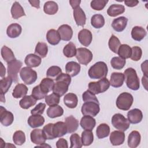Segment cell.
I'll use <instances>...</instances> for the list:
<instances>
[{
    "mask_svg": "<svg viewBox=\"0 0 148 148\" xmlns=\"http://www.w3.org/2000/svg\"><path fill=\"white\" fill-rule=\"evenodd\" d=\"M141 68L144 73V76H147V60H145V61L142 64Z\"/></svg>",
    "mask_w": 148,
    "mask_h": 148,
    "instance_id": "cell-59",
    "label": "cell"
},
{
    "mask_svg": "<svg viewBox=\"0 0 148 148\" xmlns=\"http://www.w3.org/2000/svg\"><path fill=\"white\" fill-rule=\"evenodd\" d=\"M117 54L120 57L123 59L129 58L131 54V48L127 44L121 45L118 49Z\"/></svg>",
    "mask_w": 148,
    "mask_h": 148,
    "instance_id": "cell-43",
    "label": "cell"
},
{
    "mask_svg": "<svg viewBox=\"0 0 148 148\" xmlns=\"http://www.w3.org/2000/svg\"><path fill=\"white\" fill-rule=\"evenodd\" d=\"M1 77H3L5 76V72H6V69H5V66H3V64L2 62H1Z\"/></svg>",
    "mask_w": 148,
    "mask_h": 148,
    "instance_id": "cell-64",
    "label": "cell"
},
{
    "mask_svg": "<svg viewBox=\"0 0 148 148\" xmlns=\"http://www.w3.org/2000/svg\"><path fill=\"white\" fill-rule=\"evenodd\" d=\"M82 141L83 146H90L94 140V135L91 131L85 130L82 133Z\"/></svg>",
    "mask_w": 148,
    "mask_h": 148,
    "instance_id": "cell-44",
    "label": "cell"
},
{
    "mask_svg": "<svg viewBox=\"0 0 148 148\" xmlns=\"http://www.w3.org/2000/svg\"><path fill=\"white\" fill-rule=\"evenodd\" d=\"M31 142L37 145H40L45 143L46 138L41 129L33 130L30 134Z\"/></svg>",
    "mask_w": 148,
    "mask_h": 148,
    "instance_id": "cell-12",
    "label": "cell"
},
{
    "mask_svg": "<svg viewBox=\"0 0 148 148\" xmlns=\"http://www.w3.org/2000/svg\"><path fill=\"white\" fill-rule=\"evenodd\" d=\"M53 123H49L43 127L42 131L46 139H54L55 138L53 134Z\"/></svg>",
    "mask_w": 148,
    "mask_h": 148,
    "instance_id": "cell-52",
    "label": "cell"
},
{
    "mask_svg": "<svg viewBox=\"0 0 148 148\" xmlns=\"http://www.w3.org/2000/svg\"><path fill=\"white\" fill-rule=\"evenodd\" d=\"M108 2V0H93L91 2L90 5L94 10H101L105 8Z\"/></svg>",
    "mask_w": 148,
    "mask_h": 148,
    "instance_id": "cell-53",
    "label": "cell"
},
{
    "mask_svg": "<svg viewBox=\"0 0 148 148\" xmlns=\"http://www.w3.org/2000/svg\"><path fill=\"white\" fill-rule=\"evenodd\" d=\"M109 81L105 77L98 82H90L88 84V90L95 95L105 92L109 88Z\"/></svg>",
    "mask_w": 148,
    "mask_h": 148,
    "instance_id": "cell-5",
    "label": "cell"
},
{
    "mask_svg": "<svg viewBox=\"0 0 148 148\" xmlns=\"http://www.w3.org/2000/svg\"><path fill=\"white\" fill-rule=\"evenodd\" d=\"M31 95L34 97L36 100H40L45 98L47 95L43 92V91L40 88L39 85H38L33 88Z\"/></svg>",
    "mask_w": 148,
    "mask_h": 148,
    "instance_id": "cell-56",
    "label": "cell"
},
{
    "mask_svg": "<svg viewBox=\"0 0 148 148\" xmlns=\"http://www.w3.org/2000/svg\"><path fill=\"white\" fill-rule=\"evenodd\" d=\"M14 120L13 113L8 111L2 106H0V121L1 124L6 127L11 125Z\"/></svg>",
    "mask_w": 148,
    "mask_h": 148,
    "instance_id": "cell-11",
    "label": "cell"
},
{
    "mask_svg": "<svg viewBox=\"0 0 148 148\" xmlns=\"http://www.w3.org/2000/svg\"><path fill=\"white\" fill-rule=\"evenodd\" d=\"M80 3H81V1H79V0H70L69 1V3L73 9H74L77 6H79V5Z\"/></svg>",
    "mask_w": 148,
    "mask_h": 148,
    "instance_id": "cell-61",
    "label": "cell"
},
{
    "mask_svg": "<svg viewBox=\"0 0 148 148\" xmlns=\"http://www.w3.org/2000/svg\"><path fill=\"white\" fill-rule=\"evenodd\" d=\"M108 72L106 64L103 61H99L90 68L88 74L91 79H101L106 77Z\"/></svg>",
    "mask_w": 148,
    "mask_h": 148,
    "instance_id": "cell-2",
    "label": "cell"
},
{
    "mask_svg": "<svg viewBox=\"0 0 148 148\" xmlns=\"http://www.w3.org/2000/svg\"><path fill=\"white\" fill-rule=\"evenodd\" d=\"M64 103L69 108H75L78 103L77 97L73 93H68L64 97Z\"/></svg>",
    "mask_w": 148,
    "mask_h": 148,
    "instance_id": "cell-29",
    "label": "cell"
},
{
    "mask_svg": "<svg viewBox=\"0 0 148 148\" xmlns=\"http://www.w3.org/2000/svg\"><path fill=\"white\" fill-rule=\"evenodd\" d=\"M92 39V34L88 29H83L78 34V40L84 46H88L91 43Z\"/></svg>",
    "mask_w": 148,
    "mask_h": 148,
    "instance_id": "cell-13",
    "label": "cell"
},
{
    "mask_svg": "<svg viewBox=\"0 0 148 148\" xmlns=\"http://www.w3.org/2000/svg\"><path fill=\"white\" fill-rule=\"evenodd\" d=\"M96 121L92 116L84 115L80 120V125L83 130L92 131L95 127Z\"/></svg>",
    "mask_w": 148,
    "mask_h": 148,
    "instance_id": "cell-20",
    "label": "cell"
},
{
    "mask_svg": "<svg viewBox=\"0 0 148 148\" xmlns=\"http://www.w3.org/2000/svg\"><path fill=\"white\" fill-rule=\"evenodd\" d=\"M123 74L127 86L132 90H138L140 87V83L136 71L132 68H128L124 71Z\"/></svg>",
    "mask_w": 148,
    "mask_h": 148,
    "instance_id": "cell-3",
    "label": "cell"
},
{
    "mask_svg": "<svg viewBox=\"0 0 148 148\" xmlns=\"http://www.w3.org/2000/svg\"><path fill=\"white\" fill-rule=\"evenodd\" d=\"M45 98V102L49 106L57 105L60 103V97L54 93H52L49 95H46Z\"/></svg>",
    "mask_w": 148,
    "mask_h": 148,
    "instance_id": "cell-51",
    "label": "cell"
},
{
    "mask_svg": "<svg viewBox=\"0 0 148 148\" xmlns=\"http://www.w3.org/2000/svg\"><path fill=\"white\" fill-rule=\"evenodd\" d=\"M110 134V127L105 123L99 124L96 130V135L99 139H103L109 136Z\"/></svg>",
    "mask_w": 148,
    "mask_h": 148,
    "instance_id": "cell-37",
    "label": "cell"
},
{
    "mask_svg": "<svg viewBox=\"0 0 148 148\" xmlns=\"http://www.w3.org/2000/svg\"><path fill=\"white\" fill-rule=\"evenodd\" d=\"M125 12V7L120 4H113L107 10V14L111 17H116Z\"/></svg>",
    "mask_w": 148,
    "mask_h": 148,
    "instance_id": "cell-34",
    "label": "cell"
},
{
    "mask_svg": "<svg viewBox=\"0 0 148 148\" xmlns=\"http://www.w3.org/2000/svg\"><path fill=\"white\" fill-rule=\"evenodd\" d=\"M108 45L110 50L113 53L117 54L118 49L121 45V43L117 36L114 35H112L109 40Z\"/></svg>",
    "mask_w": 148,
    "mask_h": 148,
    "instance_id": "cell-46",
    "label": "cell"
},
{
    "mask_svg": "<svg viewBox=\"0 0 148 148\" xmlns=\"http://www.w3.org/2000/svg\"><path fill=\"white\" fill-rule=\"evenodd\" d=\"M41 58L35 54H29L25 58V64L28 67L34 68L38 66L41 63Z\"/></svg>",
    "mask_w": 148,
    "mask_h": 148,
    "instance_id": "cell-24",
    "label": "cell"
},
{
    "mask_svg": "<svg viewBox=\"0 0 148 148\" xmlns=\"http://www.w3.org/2000/svg\"><path fill=\"white\" fill-rule=\"evenodd\" d=\"M70 142L71 148H81L83 146L82 139L76 133H74L71 135Z\"/></svg>",
    "mask_w": 148,
    "mask_h": 148,
    "instance_id": "cell-49",
    "label": "cell"
},
{
    "mask_svg": "<svg viewBox=\"0 0 148 148\" xmlns=\"http://www.w3.org/2000/svg\"><path fill=\"white\" fill-rule=\"evenodd\" d=\"M56 81L53 92L59 97H62L68 90V87L71 82V76L68 73H61L56 79Z\"/></svg>",
    "mask_w": 148,
    "mask_h": 148,
    "instance_id": "cell-1",
    "label": "cell"
},
{
    "mask_svg": "<svg viewBox=\"0 0 148 148\" xmlns=\"http://www.w3.org/2000/svg\"><path fill=\"white\" fill-rule=\"evenodd\" d=\"M82 99L84 102L91 101V102H95L99 103L98 99H97L95 94L92 93L88 90H87V91L83 92V94H82Z\"/></svg>",
    "mask_w": 148,
    "mask_h": 148,
    "instance_id": "cell-55",
    "label": "cell"
},
{
    "mask_svg": "<svg viewBox=\"0 0 148 148\" xmlns=\"http://www.w3.org/2000/svg\"><path fill=\"white\" fill-rule=\"evenodd\" d=\"M126 61L120 57H114L110 61V64L112 66L117 70H120L125 66Z\"/></svg>",
    "mask_w": 148,
    "mask_h": 148,
    "instance_id": "cell-47",
    "label": "cell"
},
{
    "mask_svg": "<svg viewBox=\"0 0 148 148\" xmlns=\"http://www.w3.org/2000/svg\"><path fill=\"white\" fill-rule=\"evenodd\" d=\"M1 56L7 63H9L16 59L12 50L6 46H3L1 49Z\"/></svg>",
    "mask_w": 148,
    "mask_h": 148,
    "instance_id": "cell-40",
    "label": "cell"
},
{
    "mask_svg": "<svg viewBox=\"0 0 148 148\" xmlns=\"http://www.w3.org/2000/svg\"><path fill=\"white\" fill-rule=\"evenodd\" d=\"M142 51L140 47L139 46H134L131 48V59L133 61H139L142 57Z\"/></svg>",
    "mask_w": 148,
    "mask_h": 148,
    "instance_id": "cell-54",
    "label": "cell"
},
{
    "mask_svg": "<svg viewBox=\"0 0 148 148\" xmlns=\"http://www.w3.org/2000/svg\"><path fill=\"white\" fill-rule=\"evenodd\" d=\"M67 132V127L65 124V123L62 121H58L54 124L53 125V134L55 137L60 138L64 135H65Z\"/></svg>",
    "mask_w": 148,
    "mask_h": 148,
    "instance_id": "cell-21",
    "label": "cell"
},
{
    "mask_svg": "<svg viewBox=\"0 0 148 148\" xmlns=\"http://www.w3.org/2000/svg\"><path fill=\"white\" fill-rule=\"evenodd\" d=\"M127 117L130 123L138 124L142 121L143 119V114L140 109L135 108L128 112Z\"/></svg>",
    "mask_w": 148,
    "mask_h": 148,
    "instance_id": "cell-15",
    "label": "cell"
},
{
    "mask_svg": "<svg viewBox=\"0 0 148 148\" xmlns=\"http://www.w3.org/2000/svg\"><path fill=\"white\" fill-rule=\"evenodd\" d=\"M124 3L126 5V6L128 7H134L136 6L138 4L139 1H125Z\"/></svg>",
    "mask_w": 148,
    "mask_h": 148,
    "instance_id": "cell-60",
    "label": "cell"
},
{
    "mask_svg": "<svg viewBox=\"0 0 148 148\" xmlns=\"http://www.w3.org/2000/svg\"><path fill=\"white\" fill-rule=\"evenodd\" d=\"M147 32L146 30L142 27L135 26L131 31V36L133 39L136 41L142 40L146 35Z\"/></svg>",
    "mask_w": 148,
    "mask_h": 148,
    "instance_id": "cell-30",
    "label": "cell"
},
{
    "mask_svg": "<svg viewBox=\"0 0 148 148\" xmlns=\"http://www.w3.org/2000/svg\"><path fill=\"white\" fill-rule=\"evenodd\" d=\"M58 10V6L57 3L53 1L46 2L43 6L44 12L49 15L55 14Z\"/></svg>",
    "mask_w": 148,
    "mask_h": 148,
    "instance_id": "cell-38",
    "label": "cell"
},
{
    "mask_svg": "<svg viewBox=\"0 0 148 148\" xmlns=\"http://www.w3.org/2000/svg\"><path fill=\"white\" fill-rule=\"evenodd\" d=\"M54 83H55L52 79L49 77H46L43 78L42 80L39 84V87L43 92L47 95L48 92L53 90Z\"/></svg>",
    "mask_w": 148,
    "mask_h": 148,
    "instance_id": "cell-31",
    "label": "cell"
},
{
    "mask_svg": "<svg viewBox=\"0 0 148 148\" xmlns=\"http://www.w3.org/2000/svg\"><path fill=\"white\" fill-rule=\"evenodd\" d=\"M28 92V88L24 84L18 83L17 84L12 93V95L14 98H23L26 95Z\"/></svg>",
    "mask_w": 148,
    "mask_h": 148,
    "instance_id": "cell-33",
    "label": "cell"
},
{
    "mask_svg": "<svg viewBox=\"0 0 148 148\" xmlns=\"http://www.w3.org/2000/svg\"><path fill=\"white\" fill-rule=\"evenodd\" d=\"M134 101L132 95L127 92L121 93L116 99V106L118 109L123 110H128L131 107Z\"/></svg>",
    "mask_w": 148,
    "mask_h": 148,
    "instance_id": "cell-4",
    "label": "cell"
},
{
    "mask_svg": "<svg viewBox=\"0 0 148 148\" xmlns=\"http://www.w3.org/2000/svg\"><path fill=\"white\" fill-rule=\"evenodd\" d=\"M48 52V47L46 43L44 42H38L35 49V54L40 58L46 57Z\"/></svg>",
    "mask_w": 148,
    "mask_h": 148,
    "instance_id": "cell-42",
    "label": "cell"
},
{
    "mask_svg": "<svg viewBox=\"0 0 148 148\" xmlns=\"http://www.w3.org/2000/svg\"><path fill=\"white\" fill-rule=\"evenodd\" d=\"M142 84L144 86L145 88L147 90V76H143L142 77Z\"/></svg>",
    "mask_w": 148,
    "mask_h": 148,
    "instance_id": "cell-63",
    "label": "cell"
},
{
    "mask_svg": "<svg viewBox=\"0 0 148 148\" xmlns=\"http://www.w3.org/2000/svg\"><path fill=\"white\" fill-rule=\"evenodd\" d=\"M61 39L64 41H69L73 35V30L71 26L67 24H63L59 27L57 30Z\"/></svg>",
    "mask_w": 148,
    "mask_h": 148,
    "instance_id": "cell-14",
    "label": "cell"
},
{
    "mask_svg": "<svg viewBox=\"0 0 148 148\" xmlns=\"http://www.w3.org/2000/svg\"><path fill=\"white\" fill-rule=\"evenodd\" d=\"M22 31L21 25L17 23L10 24L6 29V34L10 38H16L20 36Z\"/></svg>",
    "mask_w": 148,
    "mask_h": 148,
    "instance_id": "cell-26",
    "label": "cell"
},
{
    "mask_svg": "<svg viewBox=\"0 0 148 148\" xmlns=\"http://www.w3.org/2000/svg\"><path fill=\"white\" fill-rule=\"evenodd\" d=\"M76 58L81 64L87 65L92 59V53L91 51L84 47H80L77 49Z\"/></svg>",
    "mask_w": 148,
    "mask_h": 148,
    "instance_id": "cell-9",
    "label": "cell"
},
{
    "mask_svg": "<svg viewBox=\"0 0 148 148\" xmlns=\"http://www.w3.org/2000/svg\"><path fill=\"white\" fill-rule=\"evenodd\" d=\"M23 63L21 61L17 59L8 63V76L11 77L13 82L16 83L18 81V73L21 69Z\"/></svg>",
    "mask_w": 148,
    "mask_h": 148,
    "instance_id": "cell-8",
    "label": "cell"
},
{
    "mask_svg": "<svg viewBox=\"0 0 148 148\" xmlns=\"http://www.w3.org/2000/svg\"><path fill=\"white\" fill-rule=\"evenodd\" d=\"M36 101L37 100L32 95H25L19 101V105L21 108L27 109L35 105Z\"/></svg>",
    "mask_w": 148,
    "mask_h": 148,
    "instance_id": "cell-36",
    "label": "cell"
},
{
    "mask_svg": "<svg viewBox=\"0 0 148 148\" xmlns=\"http://www.w3.org/2000/svg\"><path fill=\"white\" fill-rule=\"evenodd\" d=\"M80 65L75 61H69L65 65V71L66 73L71 77L76 76L80 71Z\"/></svg>",
    "mask_w": 148,
    "mask_h": 148,
    "instance_id": "cell-25",
    "label": "cell"
},
{
    "mask_svg": "<svg viewBox=\"0 0 148 148\" xmlns=\"http://www.w3.org/2000/svg\"><path fill=\"white\" fill-rule=\"evenodd\" d=\"M13 140L14 143L20 146L22 145L25 142V135L22 131H16L13 135Z\"/></svg>",
    "mask_w": 148,
    "mask_h": 148,
    "instance_id": "cell-48",
    "label": "cell"
},
{
    "mask_svg": "<svg viewBox=\"0 0 148 148\" xmlns=\"http://www.w3.org/2000/svg\"><path fill=\"white\" fill-rule=\"evenodd\" d=\"M112 124L116 129L123 132L127 130L130 125L128 120L120 113H116L113 116Z\"/></svg>",
    "mask_w": 148,
    "mask_h": 148,
    "instance_id": "cell-6",
    "label": "cell"
},
{
    "mask_svg": "<svg viewBox=\"0 0 148 148\" xmlns=\"http://www.w3.org/2000/svg\"><path fill=\"white\" fill-rule=\"evenodd\" d=\"M56 147L57 148H68V142L64 138L59 139L56 142Z\"/></svg>",
    "mask_w": 148,
    "mask_h": 148,
    "instance_id": "cell-58",
    "label": "cell"
},
{
    "mask_svg": "<svg viewBox=\"0 0 148 148\" xmlns=\"http://www.w3.org/2000/svg\"><path fill=\"white\" fill-rule=\"evenodd\" d=\"M20 76L23 82L28 85L32 84L37 79V73L29 67L25 66L21 69Z\"/></svg>",
    "mask_w": 148,
    "mask_h": 148,
    "instance_id": "cell-7",
    "label": "cell"
},
{
    "mask_svg": "<svg viewBox=\"0 0 148 148\" xmlns=\"http://www.w3.org/2000/svg\"><path fill=\"white\" fill-rule=\"evenodd\" d=\"M110 141L112 145L118 146L122 145L125 140V134L124 132L120 131H114L110 134Z\"/></svg>",
    "mask_w": 148,
    "mask_h": 148,
    "instance_id": "cell-17",
    "label": "cell"
},
{
    "mask_svg": "<svg viewBox=\"0 0 148 148\" xmlns=\"http://www.w3.org/2000/svg\"><path fill=\"white\" fill-rule=\"evenodd\" d=\"M12 17L14 19H17L22 16H25V13L23 7L17 1L14 2L11 8Z\"/></svg>",
    "mask_w": 148,
    "mask_h": 148,
    "instance_id": "cell-32",
    "label": "cell"
},
{
    "mask_svg": "<svg viewBox=\"0 0 148 148\" xmlns=\"http://www.w3.org/2000/svg\"><path fill=\"white\" fill-rule=\"evenodd\" d=\"M127 22V18L124 16H121L113 20L112 23V27L114 31L117 32H122L126 28Z\"/></svg>",
    "mask_w": 148,
    "mask_h": 148,
    "instance_id": "cell-19",
    "label": "cell"
},
{
    "mask_svg": "<svg viewBox=\"0 0 148 148\" xmlns=\"http://www.w3.org/2000/svg\"><path fill=\"white\" fill-rule=\"evenodd\" d=\"M46 108V104L44 103H39L34 109L31 110L32 114H42Z\"/></svg>",
    "mask_w": 148,
    "mask_h": 148,
    "instance_id": "cell-57",
    "label": "cell"
},
{
    "mask_svg": "<svg viewBox=\"0 0 148 148\" xmlns=\"http://www.w3.org/2000/svg\"><path fill=\"white\" fill-rule=\"evenodd\" d=\"M64 113V109L60 105H54L50 106L47 109V115L51 119L61 116Z\"/></svg>",
    "mask_w": 148,
    "mask_h": 148,
    "instance_id": "cell-35",
    "label": "cell"
},
{
    "mask_svg": "<svg viewBox=\"0 0 148 148\" xmlns=\"http://www.w3.org/2000/svg\"><path fill=\"white\" fill-rule=\"evenodd\" d=\"M125 80L124 75L123 73L113 72L110 76V85L115 88H118L123 86Z\"/></svg>",
    "mask_w": 148,
    "mask_h": 148,
    "instance_id": "cell-18",
    "label": "cell"
},
{
    "mask_svg": "<svg viewBox=\"0 0 148 148\" xmlns=\"http://www.w3.org/2000/svg\"><path fill=\"white\" fill-rule=\"evenodd\" d=\"M99 103L91 101L84 102L81 109L82 113L84 116L87 115L92 117L96 116L99 112Z\"/></svg>",
    "mask_w": 148,
    "mask_h": 148,
    "instance_id": "cell-10",
    "label": "cell"
},
{
    "mask_svg": "<svg viewBox=\"0 0 148 148\" xmlns=\"http://www.w3.org/2000/svg\"><path fill=\"white\" fill-rule=\"evenodd\" d=\"M77 49L72 42L66 45L63 49V54L67 58H71L76 56Z\"/></svg>",
    "mask_w": 148,
    "mask_h": 148,
    "instance_id": "cell-45",
    "label": "cell"
},
{
    "mask_svg": "<svg viewBox=\"0 0 148 148\" xmlns=\"http://www.w3.org/2000/svg\"><path fill=\"white\" fill-rule=\"evenodd\" d=\"M65 124L67 127L68 133H73L79 127V121L73 116H69L65 118Z\"/></svg>",
    "mask_w": 148,
    "mask_h": 148,
    "instance_id": "cell-28",
    "label": "cell"
},
{
    "mask_svg": "<svg viewBox=\"0 0 148 148\" xmlns=\"http://www.w3.org/2000/svg\"><path fill=\"white\" fill-rule=\"evenodd\" d=\"M140 134L137 131H132L128 136V146L130 148H135L140 142Z\"/></svg>",
    "mask_w": 148,
    "mask_h": 148,
    "instance_id": "cell-22",
    "label": "cell"
},
{
    "mask_svg": "<svg viewBox=\"0 0 148 148\" xmlns=\"http://www.w3.org/2000/svg\"><path fill=\"white\" fill-rule=\"evenodd\" d=\"M73 13L76 24L78 26L83 27L86 24V16L83 9L80 6H77L73 9Z\"/></svg>",
    "mask_w": 148,
    "mask_h": 148,
    "instance_id": "cell-16",
    "label": "cell"
},
{
    "mask_svg": "<svg viewBox=\"0 0 148 148\" xmlns=\"http://www.w3.org/2000/svg\"><path fill=\"white\" fill-rule=\"evenodd\" d=\"M46 39L49 43L51 45H58L61 39L58 31L54 29H51L47 31Z\"/></svg>",
    "mask_w": 148,
    "mask_h": 148,
    "instance_id": "cell-27",
    "label": "cell"
},
{
    "mask_svg": "<svg viewBox=\"0 0 148 148\" xmlns=\"http://www.w3.org/2000/svg\"><path fill=\"white\" fill-rule=\"evenodd\" d=\"M62 73V70L60 67L58 66H51L47 71L46 75L47 77L56 79Z\"/></svg>",
    "mask_w": 148,
    "mask_h": 148,
    "instance_id": "cell-50",
    "label": "cell"
},
{
    "mask_svg": "<svg viewBox=\"0 0 148 148\" xmlns=\"http://www.w3.org/2000/svg\"><path fill=\"white\" fill-rule=\"evenodd\" d=\"M91 24L95 28H101L105 24V18L102 14H94L91 18Z\"/></svg>",
    "mask_w": 148,
    "mask_h": 148,
    "instance_id": "cell-41",
    "label": "cell"
},
{
    "mask_svg": "<svg viewBox=\"0 0 148 148\" xmlns=\"http://www.w3.org/2000/svg\"><path fill=\"white\" fill-rule=\"evenodd\" d=\"M27 122L31 128H38L44 124L45 118L40 114H32L28 117Z\"/></svg>",
    "mask_w": 148,
    "mask_h": 148,
    "instance_id": "cell-23",
    "label": "cell"
},
{
    "mask_svg": "<svg viewBox=\"0 0 148 148\" xmlns=\"http://www.w3.org/2000/svg\"><path fill=\"white\" fill-rule=\"evenodd\" d=\"M29 2L30 3V4L32 6L35 7L37 9H39L40 8V1L38 0H35V1H29Z\"/></svg>",
    "mask_w": 148,
    "mask_h": 148,
    "instance_id": "cell-62",
    "label": "cell"
},
{
    "mask_svg": "<svg viewBox=\"0 0 148 148\" xmlns=\"http://www.w3.org/2000/svg\"><path fill=\"white\" fill-rule=\"evenodd\" d=\"M13 80L9 76L3 77L0 80V92L1 95H5L8 92L10 87L12 85Z\"/></svg>",
    "mask_w": 148,
    "mask_h": 148,
    "instance_id": "cell-39",
    "label": "cell"
}]
</instances>
